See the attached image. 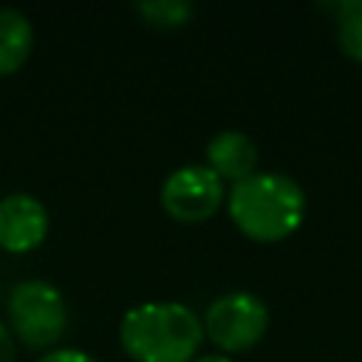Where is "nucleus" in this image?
I'll return each instance as SVG.
<instances>
[{"label":"nucleus","instance_id":"6e6552de","mask_svg":"<svg viewBox=\"0 0 362 362\" xmlns=\"http://www.w3.org/2000/svg\"><path fill=\"white\" fill-rule=\"evenodd\" d=\"M34 48V28L31 20L17 11L3 6L0 8V76H8L20 71Z\"/></svg>","mask_w":362,"mask_h":362},{"label":"nucleus","instance_id":"9d476101","mask_svg":"<svg viewBox=\"0 0 362 362\" xmlns=\"http://www.w3.org/2000/svg\"><path fill=\"white\" fill-rule=\"evenodd\" d=\"M136 14H141L156 28H181L192 20L195 8L187 0H147L136 6Z\"/></svg>","mask_w":362,"mask_h":362},{"label":"nucleus","instance_id":"f8f14e48","mask_svg":"<svg viewBox=\"0 0 362 362\" xmlns=\"http://www.w3.org/2000/svg\"><path fill=\"white\" fill-rule=\"evenodd\" d=\"M0 362H14V337L0 320Z\"/></svg>","mask_w":362,"mask_h":362},{"label":"nucleus","instance_id":"7ed1b4c3","mask_svg":"<svg viewBox=\"0 0 362 362\" xmlns=\"http://www.w3.org/2000/svg\"><path fill=\"white\" fill-rule=\"evenodd\" d=\"M8 325L25 348L48 351L68 331V305L45 280H23L8 294Z\"/></svg>","mask_w":362,"mask_h":362},{"label":"nucleus","instance_id":"ddd939ff","mask_svg":"<svg viewBox=\"0 0 362 362\" xmlns=\"http://www.w3.org/2000/svg\"><path fill=\"white\" fill-rule=\"evenodd\" d=\"M192 362H232V359L223 354H204V356H195Z\"/></svg>","mask_w":362,"mask_h":362},{"label":"nucleus","instance_id":"1a4fd4ad","mask_svg":"<svg viewBox=\"0 0 362 362\" xmlns=\"http://www.w3.org/2000/svg\"><path fill=\"white\" fill-rule=\"evenodd\" d=\"M328 11L337 14V45L339 51L362 62V0H342L337 6H328Z\"/></svg>","mask_w":362,"mask_h":362},{"label":"nucleus","instance_id":"9b49d317","mask_svg":"<svg viewBox=\"0 0 362 362\" xmlns=\"http://www.w3.org/2000/svg\"><path fill=\"white\" fill-rule=\"evenodd\" d=\"M37 362H96V359L90 354L79 351V348H54V351H48Z\"/></svg>","mask_w":362,"mask_h":362},{"label":"nucleus","instance_id":"f257e3e1","mask_svg":"<svg viewBox=\"0 0 362 362\" xmlns=\"http://www.w3.org/2000/svg\"><path fill=\"white\" fill-rule=\"evenodd\" d=\"M226 209L240 235L257 243H277L305 221V192L286 173H255L232 184Z\"/></svg>","mask_w":362,"mask_h":362},{"label":"nucleus","instance_id":"f03ea898","mask_svg":"<svg viewBox=\"0 0 362 362\" xmlns=\"http://www.w3.org/2000/svg\"><path fill=\"white\" fill-rule=\"evenodd\" d=\"M119 342L136 362H192L204 320L184 303H141L122 317Z\"/></svg>","mask_w":362,"mask_h":362},{"label":"nucleus","instance_id":"0eeeda50","mask_svg":"<svg viewBox=\"0 0 362 362\" xmlns=\"http://www.w3.org/2000/svg\"><path fill=\"white\" fill-rule=\"evenodd\" d=\"M257 144L243 130H221L206 144V167L221 181H243L257 173Z\"/></svg>","mask_w":362,"mask_h":362},{"label":"nucleus","instance_id":"20e7f679","mask_svg":"<svg viewBox=\"0 0 362 362\" xmlns=\"http://www.w3.org/2000/svg\"><path fill=\"white\" fill-rule=\"evenodd\" d=\"M269 328V308L252 291H229L209 303L204 314L206 339L223 354L255 348Z\"/></svg>","mask_w":362,"mask_h":362},{"label":"nucleus","instance_id":"423d86ee","mask_svg":"<svg viewBox=\"0 0 362 362\" xmlns=\"http://www.w3.org/2000/svg\"><path fill=\"white\" fill-rule=\"evenodd\" d=\"M48 235L45 204L28 192H11L0 198V249L25 255L37 249Z\"/></svg>","mask_w":362,"mask_h":362},{"label":"nucleus","instance_id":"39448f33","mask_svg":"<svg viewBox=\"0 0 362 362\" xmlns=\"http://www.w3.org/2000/svg\"><path fill=\"white\" fill-rule=\"evenodd\" d=\"M223 181L206 164H187L173 170L161 184V206L181 223H201L223 206Z\"/></svg>","mask_w":362,"mask_h":362}]
</instances>
